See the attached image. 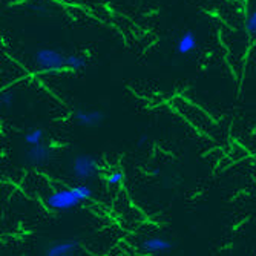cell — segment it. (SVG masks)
Returning <instances> with one entry per match:
<instances>
[{"mask_svg":"<svg viewBox=\"0 0 256 256\" xmlns=\"http://www.w3.org/2000/svg\"><path fill=\"white\" fill-rule=\"evenodd\" d=\"M64 60L66 56H63L60 51L57 50H51V48H43L38 50L34 54V62L37 64V68L43 72H60L66 68L64 66Z\"/></svg>","mask_w":256,"mask_h":256,"instance_id":"obj_1","label":"cell"},{"mask_svg":"<svg viewBox=\"0 0 256 256\" xmlns=\"http://www.w3.org/2000/svg\"><path fill=\"white\" fill-rule=\"evenodd\" d=\"M69 170H71L72 176H76L78 180H90V178H94L100 172V166H98L97 160L92 155H89V154H78L71 161Z\"/></svg>","mask_w":256,"mask_h":256,"instance_id":"obj_2","label":"cell"},{"mask_svg":"<svg viewBox=\"0 0 256 256\" xmlns=\"http://www.w3.org/2000/svg\"><path fill=\"white\" fill-rule=\"evenodd\" d=\"M80 200L76 195L72 188H66L52 192L46 198V206L54 210H72L77 206H80Z\"/></svg>","mask_w":256,"mask_h":256,"instance_id":"obj_3","label":"cell"},{"mask_svg":"<svg viewBox=\"0 0 256 256\" xmlns=\"http://www.w3.org/2000/svg\"><path fill=\"white\" fill-rule=\"evenodd\" d=\"M52 155V149L50 144H46V143H38V144H32L26 154H25V160L28 164L31 166H36V168H40V166H44L46 162L50 161Z\"/></svg>","mask_w":256,"mask_h":256,"instance_id":"obj_4","label":"cell"},{"mask_svg":"<svg viewBox=\"0 0 256 256\" xmlns=\"http://www.w3.org/2000/svg\"><path fill=\"white\" fill-rule=\"evenodd\" d=\"M74 120L77 124L83 128H97L104 122V112L102 110H76L74 112Z\"/></svg>","mask_w":256,"mask_h":256,"instance_id":"obj_5","label":"cell"},{"mask_svg":"<svg viewBox=\"0 0 256 256\" xmlns=\"http://www.w3.org/2000/svg\"><path fill=\"white\" fill-rule=\"evenodd\" d=\"M77 250H78V242L77 241L66 240V241L51 244L48 248L44 250V254L46 256H71V254H76Z\"/></svg>","mask_w":256,"mask_h":256,"instance_id":"obj_6","label":"cell"},{"mask_svg":"<svg viewBox=\"0 0 256 256\" xmlns=\"http://www.w3.org/2000/svg\"><path fill=\"white\" fill-rule=\"evenodd\" d=\"M143 250L146 253H152V254H160V253H168L174 248L172 241L162 238V236H152L148 238L146 241H143Z\"/></svg>","mask_w":256,"mask_h":256,"instance_id":"obj_7","label":"cell"},{"mask_svg":"<svg viewBox=\"0 0 256 256\" xmlns=\"http://www.w3.org/2000/svg\"><path fill=\"white\" fill-rule=\"evenodd\" d=\"M196 36H195V32L194 31H186L181 37H180V40H178V43H176V52L180 54V56H188V54H190L195 48H196Z\"/></svg>","mask_w":256,"mask_h":256,"instance_id":"obj_8","label":"cell"},{"mask_svg":"<svg viewBox=\"0 0 256 256\" xmlns=\"http://www.w3.org/2000/svg\"><path fill=\"white\" fill-rule=\"evenodd\" d=\"M86 64H88V60L78 54H69L66 56V60H64V66L68 69H71V71H80V69L86 68Z\"/></svg>","mask_w":256,"mask_h":256,"instance_id":"obj_9","label":"cell"},{"mask_svg":"<svg viewBox=\"0 0 256 256\" xmlns=\"http://www.w3.org/2000/svg\"><path fill=\"white\" fill-rule=\"evenodd\" d=\"M44 138V130L43 129H32L25 135V143L32 146V144H38L43 142Z\"/></svg>","mask_w":256,"mask_h":256,"instance_id":"obj_10","label":"cell"},{"mask_svg":"<svg viewBox=\"0 0 256 256\" xmlns=\"http://www.w3.org/2000/svg\"><path fill=\"white\" fill-rule=\"evenodd\" d=\"M74 192H76V195L78 196V200L82 201V202H84V201H89L92 196H94V190H92L89 186H84V184H80V186H74Z\"/></svg>","mask_w":256,"mask_h":256,"instance_id":"obj_11","label":"cell"},{"mask_svg":"<svg viewBox=\"0 0 256 256\" xmlns=\"http://www.w3.org/2000/svg\"><path fill=\"white\" fill-rule=\"evenodd\" d=\"M246 31L247 34L256 37V11H252L246 20Z\"/></svg>","mask_w":256,"mask_h":256,"instance_id":"obj_12","label":"cell"},{"mask_svg":"<svg viewBox=\"0 0 256 256\" xmlns=\"http://www.w3.org/2000/svg\"><path fill=\"white\" fill-rule=\"evenodd\" d=\"M123 181V174L120 170H114L110 172L108 176H106V182L110 184V186H117Z\"/></svg>","mask_w":256,"mask_h":256,"instance_id":"obj_13","label":"cell"},{"mask_svg":"<svg viewBox=\"0 0 256 256\" xmlns=\"http://www.w3.org/2000/svg\"><path fill=\"white\" fill-rule=\"evenodd\" d=\"M2 106H5V108H10L11 104H12V100H14V97H12V94H10V92H4L2 94Z\"/></svg>","mask_w":256,"mask_h":256,"instance_id":"obj_14","label":"cell"},{"mask_svg":"<svg viewBox=\"0 0 256 256\" xmlns=\"http://www.w3.org/2000/svg\"><path fill=\"white\" fill-rule=\"evenodd\" d=\"M30 8L34 10V11H37V12H40V14H44L46 12V8L43 5H30Z\"/></svg>","mask_w":256,"mask_h":256,"instance_id":"obj_15","label":"cell"},{"mask_svg":"<svg viewBox=\"0 0 256 256\" xmlns=\"http://www.w3.org/2000/svg\"><path fill=\"white\" fill-rule=\"evenodd\" d=\"M146 140H148V135H142V138L138 140V146H143L146 143Z\"/></svg>","mask_w":256,"mask_h":256,"instance_id":"obj_16","label":"cell"}]
</instances>
